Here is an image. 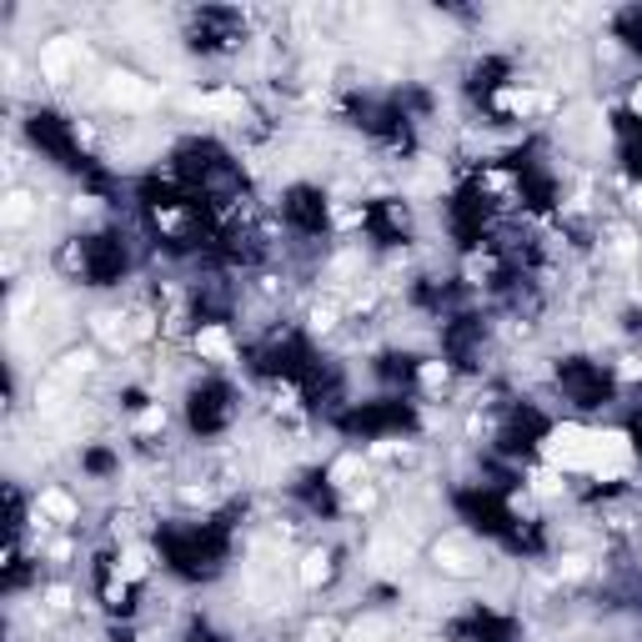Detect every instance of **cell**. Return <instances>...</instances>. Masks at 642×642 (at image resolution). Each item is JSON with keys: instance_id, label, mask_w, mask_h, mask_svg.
Wrapping results in <instances>:
<instances>
[{"instance_id": "1", "label": "cell", "mask_w": 642, "mask_h": 642, "mask_svg": "<svg viewBox=\"0 0 642 642\" xmlns=\"http://www.w3.org/2000/svg\"><path fill=\"white\" fill-rule=\"evenodd\" d=\"M432 567L442 572V577H457V582H467V577H482V552H477V542L467 537V532H442L437 542H432Z\"/></svg>"}, {"instance_id": "2", "label": "cell", "mask_w": 642, "mask_h": 642, "mask_svg": "<svg viewBox=\"0 0 642 642\" xmlns=\"http://www.w3.org/2000/svg\"><path fill=\"white\" fill-rule=\"evenodd\" d=\"M191 352L201 357V362H211V367H236V337L221 327V321H201L196 327V337H191Z\"/></svg>"}, {"instance_id": "3", "label": "cell", "mask_w": 642, "mask_h": 642, "mask_svg": "<svg viewBox=\"0 0 642 642\" xmlns=\"http://www.w3.org/2000/svg\"><path fill=\"white\" fill-rule=\"evenodd\" d=\"M101 96H106L111 106H121V111H136V106H146V101L156 96V86H151L146 76H136V71H106Z\"/></svg>"}, {"instance_id": "4", "label": "cell", "mask_w": 642, "mask_h": 642, "mask_svg": "<svg viewBox=\"0 0 642 642\" xmlns=\"http://www.w3.org/2000/svg\"><path fill=\"white\" fill-rule=\"evenodd\" d=\"M36 512H41L51 527H76V522H81V502H76L71 492H61V487H41V492H36Z\"/></svg>"}, {"instance_id": "5", "label": "cell", "mask_w": 642, "mask_h": 642, "mask_svg": "<svg viewBox=\"0 0 642 642\" xmlns=\"http://www.w3.org/2000/svg\"><path fill=\"white\" fill-rule=\"evenodd\" d=\"M332 572H337V557H332V547H311V552H301V562H296V582H301L306 592L327 587V582H332Z\"/></svg>"}, {"instance_id": "6", "label": "cell", "mask_w": 642, "mask_h": 642, "mask_svg": "<svg viewBox=\"0 0 642 642\" xmlns=\"http://www.w3.org/2000/svg\"><path fill=\"white\" fill-rule=\"evenodd\" d=\"M36 216H41V201H36L31 191L11 186V191H6V206H0V226H6V231L16 236V231H21V226H31Z\"/></svg>"}, {"instance_id": "7", "label": "cell", "mask_w": 642, "mask_h": 642, "mask_svg": "<svg viewBox=\"0 0 642 642\" xmlns=\"http://www.w3.org/2000/svg\"><path fill=\"white\" fill-rule=\"evenodd\" d=\"M327 482H332L337 492H352V487H362V482H367V457H362V452H342V457L332 462Z\"/></svg>"}, {"instance_id": "8", "label": "cell", "mask_w": 642, "mask_h": 642, "mask_svg": "<svg viewBox=\"0 0 642 642\" xmlns=\"http://www.w3.org/2000/svg\"><path fill=\"white\" fill-rule=\"evenodd\" d=\"M146 572H151V547L126 542V547L116 552V577H121V582H141Z\"/></svg>"}, {"instance_id": "9", "label": "cell", "mask_w": 642, "mask_h": 642, "mask_svg": "<svg viewBox=\"0 0 642 642\" xmlns=\"http://www.w3.org/2000/svg\"><path fill=\"white\" fill-rule=\"evenodd\" d=\"M347 642H392V617H382V612H367L352 632H347Z\"/></svg>"}, {"instance_id": "10", "label": "cell", "mask_w": 642, "mask_h": 642, "mask_svg": "<svg viewBox=\"0 0 642 642\" xmlns=\"http://www.w3.org/2000/svg\"><path fill=\"white\" fill-rule=\"evenodd\" d=\"M166 422H171V412H166L161 402H151V407L136 417V432H141V437H156V432H166Z\"/></svg>"}, {"instance_id": "11", "label": "cell", "mask_w": 642, "mask_h": 642, "mask_svg": "<svg viewBox=\"0 0 642 642\" xmlns=\"http://www.w3.org/2000/svg\"><path fill=\"white\" fill-rule=\"evenodd\" d=\"M377 502H382V492H377V487H367V482L347 492V512H352V517H362V512H377Z\"/></svg>"}, {"instance_id": "12", "label": "cell", "mask_w": 642, "mask_h": 642, "mask_svg": "<svg viewBox=\"0 0 642 642\" xmlns=\"http://www.w3.org/2000/svg\"><path fill=\"white\" fill-rule=\"evenodd\" d=\"M417 382H422L427 392H437V387L452 382V367H447V362H422V367H417Z\"/></svg>"}, {"instance_id": "13", "label": "cell", "mask_w": 642, "mask_h": 642, "mask_svg": "<svg viewBox=\"0 0 642 642\" xmlns=\"http://www.w3.org/2000/svg\"><path fill=\"white\" fill-rule=\"evenodd\" d=\"M41 602H46V612H71V607H76V592H71L66 582H56V587L41 592Z\"/></svg>"}, {"instance_id": "14", "label": "cell", "mask_w": 642, "mask_h": 642, "mask_svg": "<svg viewBox=\"0 0 642 642\" xmlns=\"http://www.w3.org/2000/svg\"><path fill=\"white\" fill-rule=\"evenodd\" d=\"M627 106H632V116H642V81L632 86V96H627Z\"/></svg>"}]
</instances>
